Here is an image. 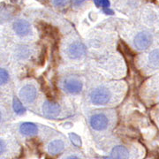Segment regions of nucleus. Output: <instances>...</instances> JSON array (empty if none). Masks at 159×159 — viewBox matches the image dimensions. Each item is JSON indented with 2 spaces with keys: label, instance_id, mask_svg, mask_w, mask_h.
I'll list each match as a JSON object with an SVG mask.
<instances>
[{
  "label": "nucleus",
  "instance_id": "7ed1b4c3",
  "mask_svg": "<svg viewBox=\"0 0 159 159\" xmlns=\"http://www.w3.org/2000/svg\"><path fill=\"white\" fill-rule=\"evenodd\" d=\"M66 52L70 58L78 59L86 54V47L83 43L80 42H74L68 46Z\"/></svg>",
  "mask_w": 159,
  "mask_h": 159
},
{
  "label": "nucleus",
  "instance_id": "f3484780",
  "mask_svg": "<svg viewBox=\"0 0 159 159\" xmlns=\"http://www.w3.org/2000/svg\"><path fill=\"white\" fill-rule=\"evenodd\" d=\"M5 148H6V144L3 140L0 139V155L5 151Z\"/></svg>",
  "mask_w": 159,
  "mask_h": 159
},
{
  "label": "nucleus",
  "instance_id": "423d86ee",
  "mask_svg": "<svg viewBox=\"0 0 159 159\" xmlns=\"http://www.w3.org/2000/svg\"><path fill=\"white\" fill-rule=\"evenodd\" d=\"M37 96V90L33 85H26L20 90V97L23 102L31 103L35 100Z\"/></svg>",
  "mask_w": 159,
  "mask_h": 159
},
{
  "label": "nucleus",
  "instance_id": "4468645a",
  "mask_svg": "<svg viewBox=\"0 0 159 159\" xmlns=\"http://www.w3.org/2000/svg\"><path fill=\"white\" fill-rule=\"evenodd\" d=\"M9 80V74L6 69L0 68V86L5 85Z\"/></svg>",
  "mask_w": 159,
  "mask_h": 159
},
{
  "label": "nucleus",
  "instance_id": "9b49d317",
  "mask_svg": "<svg viewBox=\"0 0 159 159\" xmlns=\"http://www.w3.org/2000/svg\"><path fill=\"white\" fill-rule=\"evenodd\" d=\"M37 126L33 124V123H23L22 125H20V133L24 134V135H27V136H29V135H34L37 133Z\"/></svg>",
  "mask_w": 159,
  "mask_h": 159
},
{
  "label": "nucleus",
  "instance_id": "0eeeda50",
  "mask_svg": "<svg viewBox=\"0 0 159 159\" xmlns=\"http://www.w3.org/2000/svg\"><path fill=\"white\" fill-rule=\"evenodd\" d=\"M61 111V107L57 103L46 101L43 105V113L48 118H55Z\"/></svg>",
  "mask_w": 159,
  "mask_h": 159
},
{
  "label": "nucleus",
  "instance_id": "f257e3e1",
  "mask_svg": "<svg viewBox=\"0 0 159 159\" xmlns=\"http://www.w3.org/2000/svg\"><path fill=\"white\" fill-rule=\"evenodd\" d=\"M111 93L105 87H100L91 92L90 101L96 105H104L110 102Z\"/></svg>",
  "mask_w": 159,
  "mask_h": 159
},
{
  "label": "nucleus",
  "instance_id": "ddd939ff",
  "mask_svg": "<svg viewBox=\"0 0 159 159\" xmlns=\"http://www.w3.org/2000/svg\"><path fill=\"white\" fill-rule=\"evenodd\" d=\"M13 110L17 114H22L26 111V109L24 108L22 103L18 98L13 99Z\"/></svg>",
  "mask_w": 159,
  "mask_h": 159
},
{
  "label": "nucleus",
  "instance_id": "20e7f679",
  "mask_svg": "<svg viewBox=\"0 0 159 159\" xmlns=\"http://www.w3.org/2000/svg\"><path fill=\"white\" fill-rule=\"evenodd\" d=\"M64 89L66 91L67 93L70 94H79L80 91L82 90V83L80 80L76 78H72L69 77L64 80L63 83Z\"/></svg>",
  "mask_w": 159,
  "mask_h": 159
},
{
  "label": "nucleus",
  "instance_id": "a211bd4d",
  "mask_svg": "<svg viewBox=\"0 0 159 159\" xmlns=\"http://www.w3.org/2000/svg\"><path fill=\"white\" fill-rule=\"evenodd\" d=\"M84 1H85V0H73V2H74V4L75 6H80V5H81Z\"/></svg>",
  "mask_w": 159,
  "mask_h": 159
},
{
  "label": "nucleus",
  "instance_id": "aec40b11",
  "mask_svg": "<svg viewBox=\"0 0 159 159\" xmlns=\"http://www.w3.org/2000/svg\"><path fill=\"white\" fill-rule=\"evenodd\" d=\"M104 11H105V13H109V14H112V11H111V10H104Z\"/></svg>",
  "mask_w": 159,
  "mask_h": 159
},
{
  "label": "nucleus",
  "instance_id": "6e6552de",
  "mask_svg": "<svg viewBox=\"0 0 159 159\" xmlns=\"http://www.w3.org/2000/svg\"><path fill=\"white\" fill-rule=\"evenodd\" d=\"M13 29L15 33L20 36H26L30 33L31 27L27 20H18L13 24Z\"/></svg>",
  "mask_w": 159,
  "mask_h": 159
},
{
  "label": "nucleus",
  "instance_id": "2eb2a0df",
  "mask_svg": "<svg viewBox=\"0 0 159 159\" xmlns=\"http://www.w3.org/2000/svg\"><path fill=\"white\" fill-rule=\"evenodd\" d=\"M52 4L55 6H58V7H62L67 5L68 0H51Z\"/></svg>",
  "mask_w": 159,
  "mask_h": 159
},
{
  "label": "nucleus",
  "instance_id": "dca6fc26",
  "mask_svg": "<svg viewBox=\"0 0 159 159\" xmlns=\"http://www.w3.org/2000/svg\"><path fill=\"white\" fill-rule=\"evenodd\" d=\"M96 5L97 6H102V7H109L110 2L109 0H94Z\"/></svg>",
  "mask_w": 159,
  "mask_h": 159
},
{
  "label": "nucleus",
  "instance_id": "39448f33",
  "mask_svg": "<svg viewBox=\"0 0 159 159\" xmlns=\"http://www.w3.org/2000/svg\"><path fill=\"white\" fill-rule=\"evenodd\" d=\"M152 43V36L148 32H140L134 37V45L138 50L142 51L148 48Z\"/></svg>",
  "mask_w": 159,
  "mask_h": 159
},
{
  "label": "nucleus",
  "instance_id": "f03ea898",
  "mask_svg": "<svg viewBox=\"0 0 159 159\" xmlns=\"http://www.w3.org/2000/svg\"><path fill=\"white\" fill-rule=\"evenodd\" d=\"M90 125L95 130L102 131L108 127L109 119L105 114L96 113L91 117Z\"/></svg>",
  "mask_w": 159,
  "mask_h": 159
},
{
  "label": "nucleus",
  "instance_id": "1a4fd4ad",
  "mask_svg": "<svg viewBox=\"0 0 159 159\" xmlns=\"http://www.w3.org/2000/svg\"><path fill=\"white\" fill-rule=\"evenodd\" d=\"M111 159H128L129 152L127 148L123 146H117L112 149L111 153Z\"/></svg>",
  "mask_w": 159,
  "mask_h": 159
},
{
  "label": "nucleus",
  "instance_id": "9d476101",
  "mask_svg": "<svg viewBox=\"0 0 159 159\" xmlns=\"http://www.w3.org/2000/svg\"><path fill=\"white\" fill-rule=\"evenodd\" d=\"M65 148V143L61 140H55L49 143L48 145V151L52 155H57L60 153Z\"/></svg>",
  "mask_w": 159,
  "mask_h": 159
},
{
  "label": "nucleus",
  "instance_id": "6ab92c4d",
  "mask_svg": "<svg viewBox=\"0 0 159 159\" xmlns=\"http://www.w3.org/2000/svg\"><path fill=\"white\" fill-rule=\"evenodd\" d=\"M66 159H80L78 157H76V156H70V157H68Z\"/></svg>",
  "mask_w": 159,
  "mask_h": 159
},
{
  "label": "nucleus",
  "instance_id": "412c9836",
  "mask_svg": "<svg viewBox=\"0 0 159 159\" xmlns=\"http://www.w3.org/2000/svg\"><path fill=\"white\" fill-rule=\"evenodd\" d=\"M1 119H2V115H1V112H0V121H1Z\"/></svg>",
  "mask_w": 159,
  "mask_h": 159
},
{
  "label": "nucleus",
  "instance_id": "f8f14e48",
  "mask_svg": "<svg viewBox=\"0 0 159 159\" xmlns=\"http://www.w3.org/2000/svg\"><path fill=\"white\" fill-rule=\"evenodd\" d=\"M148 61L150 63V65L157 67L158 66V50H154L148 56Z\"/></svg>",
  "mask_w": 159,
  "mask_h": 159
}]
</instances>
